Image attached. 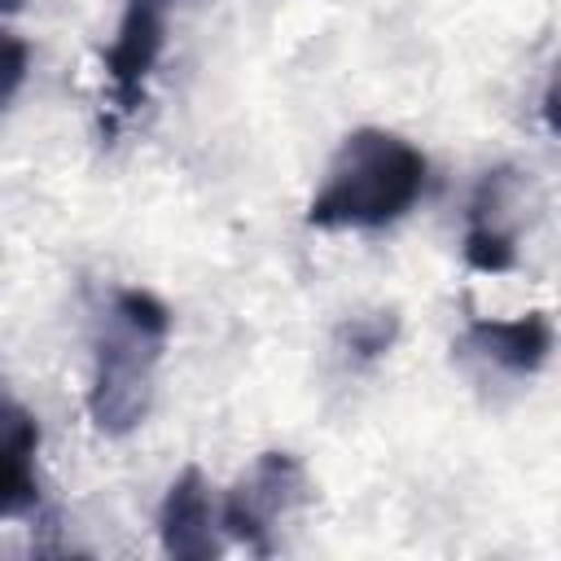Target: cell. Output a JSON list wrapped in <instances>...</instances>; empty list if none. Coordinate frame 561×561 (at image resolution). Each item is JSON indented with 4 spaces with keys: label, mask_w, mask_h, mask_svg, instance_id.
I'll return each instance as SVG.
<instances>
[{
    "label": "cell",
    "mask_w": 561,
    "mask_h": 561,
    "mask_svg": "<svg viewBox=\"0 0 561 561\" xmlns=\"http://www.w3.org/2000/svg\"><path fill=\"white\" fill-rule=\"evenodd\" d=\"M425 180H430V162L412 140L386 127H359L333 153L324 184L307 206V224L324 232L386 228L416 206Z\"/></svg>",
    "instance_id": "1"
},
{
    "label": "cell",
    "mask_w": 561,
    "mask_h": 561,
    "mask_svg": "<svg viewBox=\"0 0 561 561\" xmlns=\"http://www.w3.org/2000/svg\"><path fill=\"white\" fill-rule=\"evenodd\" d=\"M171 337V311L149 289H118L101 333H96V364L88 390V416L101 434L123 438L131 434L153 403V377Z\"/></svg>",
    "instance_id": "2"
},
{
    "label": "cell",
    "mask_w": 561,
    "mask_h": 561,
    "mask_svg": "<svg viewBox=\"0 0 561 561\" xmlns=\"http://www.w3.org/2000/svg\"><path fill=\"white\" fill-rule=\"evenodd\" d=\"M311 495L307 473L298 465V456L289 451H263L241 478L237 486L224 495L219 508V526L241 539L245 548H254L259 557L272 552V535L280 530V522L302 508V500Z\"/></svg>",
    "instance_id": "3"
},
{
    "label": "cell",
    "mask_w": 561,
    "mask_h": 561,
    "mask_svg": "<svg viewBox=\"0 0 561 561\" xmlns=\"http://www.w3.org/2000/svg\"><path fill=\"white\" fill-rule=\"evenodd\" d=\"M167 18H171V0H127L123 4L114 44L105 48V75H110L118 110H136L145 101V83L167 44Z\"/></svg>",
    "instance_id": "4"
},
{
    "label": "cell",
    "mask_w": 561,
    "mask_h": 561,
    "mask_svg": "<svg viewBox=\"0 0 561 561\" xmlns=\"http://www.w3.org/2000/svg\"><path fill=\"white\" fill-rule=\"evenodd\" d=\"M517 171L495 167L478 180L469 197V228H465V263L478 272H508L517 263Z\"/></svg>",
    "instance_id": "5"
},
{
    "label": "cell",
    "mask_w": 561,
    "mask_h": 561,
    "mask_svg": "<svg viewBox=\"0 0 561 561\" xmlns=\"http://www.w3.org/2000/svg\"><path fill=\"white\" fill-rule=\"evenodd\" d=\"M219 513H215V500H210V486L202 478V469H184L171 486H167V500L158 508V535H162V552L167 557H180V561H210L224 552V539H219Z\"/></svg>",
    "instance_id": "6"
},
{
    "label": "cell",
    "mask_w": 561,
    "mask_h": 561,
    "mask_svg": "<svg viewBox=\"0 0 561 561\" xmlns=\"http://www.w3.org/2000/svg\"><path fill=\"white\" fill-rule=\"evenodd\" d=\"M460 346L473 351L478 359L513 373V377H530L552 355V320L543 311H526V316H513V320L478 316V320H469Z\"/></svg>",
    "instance_id": "7"
},
{
    "label": "cell",
    "mask_w": 561,
    "mask_h": 561,
    "mask_svg": "<svg viewBox=\"0 0 561 561\" xmlns=\"http://www.w3.org/2000/svg\"><path fill=\"white\" fill-rule=\"evenodd\" d=\"M35 447H39V430L31 412L0 394V522L26 517L39 504Z\"/></svg>",
    "instance_id": "8"
},
{
    "label": "cell",
    "mask_w": 561,
    "mask_h": 561,
    "mask_svg": "<svg viewBox=\"0 0 561 561\" xmlns=\"http://www.w3.org/2000/svg\"><path fill=\"white\" fill-rule=\"evenodd\" d=\"M394 333H399V320H394L390 311L359 316V320H351V324H346V342H351V351H355V355H364V359L381 355V351L394 342Z\"/></svg>",
    "instance_id": "9"
},
{
    "label": "cell",
    "mask_w": 561,
    "mask_h": 561,
    "mask_svg": "<svg viewBox=\"0 0 561 561\" xmlns=\"http://www.w3.org/2000/svg\"><path fill=\"white\" fill-rule=\"evenodd\" d=\"M26 61H31V48H26L9 26H0V105L22 88Z\"/></svg>",
    "instance_id": "10"
},
{
    "label": "cell",
    "mask_w": 561,
    "mask_h": 561,
    "mask_svg": "<svg viewBox=\"0 0 561 561\" xmlns=\"http://www.w3.org/2000/svg\"><path fill=\"white\" fill-rule=\"evenodd\" d=\"M13 9H22V0H0V13H13Z\"/></svg>",
    "instance_id": "11"
}]
</instances>
